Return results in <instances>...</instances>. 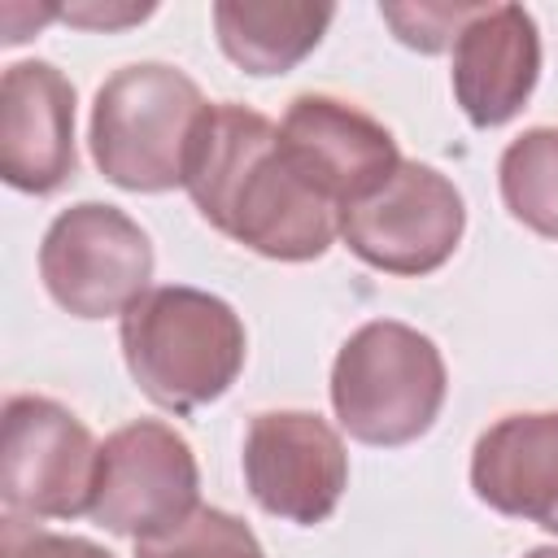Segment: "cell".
<instances>
[{"instance_id": "obj_1", "label": "cell", "mask_w": 558, "mask_h": 558, "mask_svg": "<svg viewBox=\"0 0 558 558\" xmlns=\"http://www.w3.org/2000/svg\"><path fill=\"white\" fill-rule=\"evenodd\" d=\"M187 196L209 227L275 262H314L340 235V209L292 166L279 126L235 100L214 105L187 170Z\"/></svg>"}, {"instance_id": "obj_2", "label": "cell", "mask_w": 558, "mask_h": 558, "mask_svg": "<svg viewBox=\"0 0 558 558\" xmlns=\"http://www.w3.org/2000/svg\"><path fill=\"white\" fill-rule=\"evenodd\" d=\"M122 357L148 401L192 414L218 401L244 366L240 314L201 288H148L122 314Z\"/></svg>"}, {"instance_id": "obj_3", "label": "cell", "mask_w": 558, "mask_h": 558, "mask_svg": "<svg viewBox=\"0 0 558 558\" xmlns=\"http://www.w3.org/2000/svg\"><path fill=\"white\" fill-rule=\"evenodd\" d=\"M214 105L201 87L166 65L140 61L109 74L92 105V157L126 192L187 187V170Z\"/></svg>"}, {"instance_id": "obj_4", "label": "cell", "mask_w": 558, "mask_h": 558, "mask_svg": "<svg viewBox=\"0 0 558 558\" xmlns=\"http://www.w3.org/2000/svg\"><path fill=\"white\" fill-rule=\"evenodd\" d=\"M445 357L440 349L392 318L362 323L336 353L331 405L340 427L379 449L418 440L445 405Z\"/></svg>"}, {"instance_id": "obj_5", "label": "cell", "mask_w": 558, "mask_h": 558, "mask_svg": "<svg viewBox=\"0 0 558 558\" xmlns=\"http://www.w3.org/2000/svg\"><path fill=\"white\" fill-rule=\"evenodd\" d=\"M100 445L78 414L48 397H9L0 418V497L17 519L92 514Z\"/></svg>"}, {"instance_id": "obj_6", "label": "cell", "mask_w": 558, "mask_h": 558, "mask_svg": "<svg viewBox=\"0 0 558 558\" xmlns=\"http://www.w3.org/2000/svg\"><path fill=\"white\" fill-rule=\"evenodd\" d=\"M48 296L78 318L126 314L153 279V244L118 205L83 201L52 218L39 244Z\"/></svg>"}, {"instance_id": "obj_7", "label": "cell", "mask_w": 558, "mask_h": 558, "mask_svg": "<svg viewBox=\"0 0 558 558\" xmlns=\"http://www.w3.org/2000/svg\"><path fill=\"white\" fill-rule=\"evenodd\" d=\"M466 227L462 192L423 161H405L366 201L340 214V240L375 270L432 275L440 270Z\"/></svg>"}, {"instance_id": "obj_8", "label": "cell", "mask_w": 558, "mask_h": 558, "mask_svg": "<svg viewBox=\"0 0 558 558\" xmlns=\"http://www.w3.org/2000/svg\"><path fill=\"white\" fill-rule=\"evenodd\" d=\"M201 497L192 445L161 418L118 427L100 445V480L92 519L118 536L148 541L179 527Z\"/></svg>"}, {"instance_id": "obj_9", "label": "cell", "mask_w": 558, "mask_h": 558, "mask_svg": "<svg viewBox=\"0 0 558 558\" xmlns=\"http://www.w3.org/2000/svg\"><path fill=\"white\" fill-rule=\"evenodd\" d=\"M244 484L253 501L283 519L314 527L331 519L349 484V458L336 427L310 410H266L244 432Z\"/></svg>"}, {"instance_id": "obj_10", "label": "cell", "mask_w": 558, "mask_h": 558, "mask_svg": "<svg viewBox=\"0 0 558 558\" xmlns=\"http://www.w3.org/2000/svg\"><path fill=\"white\" fill-rule=\"evenodd\" d=\"M279 140L305 183L331 201L340 214L371 192H379L401 166L397 140L384 122L362 113L349 100L305 92L288 105L279 122Z\"/></svg>"}, {"instance_id": "obj_11", "label": "cell", "mask_w": 558, "mask_h": 558, "mask_svg": "<svg viewBox=\"0 0 558 558\" xmlns=\"http://www.w3.org/2000/svg\"><path fill=\"white\" fill-rule=\"evenodd\" d=\"M0 174L35 196L74 174V87L48 61H17L0 78Z\"/></svg>"}, {"instance_id": "obj_12", "label": "cell", "mask_w": 558, "mask_h": 558, "mask_svg": "<svg viewBox=\"0 0 558 558\" xmlns=\"http://www.w3.org/2000/svg\"><path fill=\"white\" fill-rule=\"evenodd\" d=\"M541 78V31L523 4H480L453 39V96L471 126L510 122Z\"/></svg>"}, {"instance_id": "obj_13", "label": "cell", "mask_w": 558, "mask_h": 558, "mask_svg": "<svg viewBox=\"0 0 558 558\" xmlns=\"http://www.w3.org/2000/svg\"><path fill=\"white\" fill-rule=\"evenodd\" d=\"M471 488L497 514L558 532V410L506 414L480 432Z\"/></svg>"}, {"instance_id": "obj_14", "label": "cell", "mask_w": 558, "mask_h": 558, "mask_svg": "<svg viewBox=\"0 0 558 558\" xmlns=\"http://www.w3.org/2000/svg\"><path fill=\"white\" fill-rule=\"evenodd\" d=\"M331 4H244V0H218L214 4V31L222 52L244 74H288L296 61H305L323 31L331 26Z\"/></svg>"}, {"instance_id": "obj_15", "label": "cell", "mask_w": 558, "mask_h": 558, "mask_svg": "<svg viewBox=\"0 0 558 558\" xmlns=\"http://www.w3.org/2000/svg\"><path fill=\"white\" fill-rule=\"evenodd\" d=\"M506 209L545 240H558V126H532L501 153Z\"/></svg>"}, {"instance_id": "obj_16", "label": "cell", "mask_w": 558, "mask_h": 558, "mask_svg": "<svg viewBox=\"0 0 558 558\" xmlns=\"http://www.w3.org/2000/svg\"><path fill=\"white\" fill-rule=\"evenodd\" d=\"M135 558H266V554L244 519L214 506H196L179 527L135 541Z\"/></svg>"}, {"instance_id": "obj_17", "label": "cell", "mask_w": 558, "mask_h": 558, "mask_svg": "<svg viewBox=\"0 0 558 558\" xmlns=\"http://www.w3.org/2000/svg\"><path fill=\"white\" fill-rule=\"evenodd\" d=\"M480 4H449V0H418V4H379L384 22L397 31L405 48L440 52L458 39V31L471 22Z\"/></svg>"}, {"instance_id": "obj_18", "label": "cell", "mask_w": 558, "mask_h": 558, "mask_svg": "<svg viewBox=\"0 0 558 558\" xmlns=\"http://www.w3.org/2000/svg\"><path fill=\"white\" fill-rule=\"evenodd\" d=\"M0 558H113V554L100 549L96 541L65 536V532H44V527H35L17 514H4Z\"/></svg>"}, {"instance_id": "obj_19", "label": "cell", "mask_w": 558, "mask_h": 558, "mask_svg": "<svg viewBox=\"0 0 558 558\" xmlns=\"http://www.w3.org/2000/svg\"><path fill=\"white\" fill-rule=\"evenodd\" d=\"M153 13V4H70L61 9L65 22L74 26H92V31H118V26H131V22H144Z\"/></svg>"}, {"instance_id": "obj_20", "label": "cell", "mask_w": 558, "mask_h": 558, "mask_svg": "<svg viewBox=\"0 0 558 558\" xmlns=\"http://www.w3.org/2000/svg\"><path fill=\"white\" fill-rule=\"evenodd\" d=\"M523 558H558V545H541V549H527Z\"/></svg>"}]
</instances>
